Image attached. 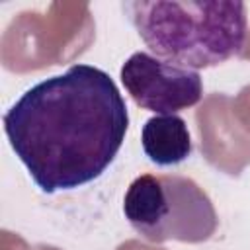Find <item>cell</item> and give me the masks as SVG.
<instances>
[{
	"label": "cell",
	"mask_w": 250,
	"mask_h": 250,
	"mask_svg": "<svg viewBox=\"0 0 250 250\" xmlns=\"http://www.w3.org/2000/svg\"><path fill=\"white\" fill-rule=\"evenodd\" d=\"M2 121L14 154L51 195L90 184L109 168L129 111L105 70L78 62L27 88Z\"/></svg>",
	"instance_id": "cell-1"
},
{
	"label": "cell",
	"mask_w": 250,
	"mask_h": 250,
	"mask_svg": "<svg viewBox=\"0 0 250 250\" xmlns=\"http://www.w3.org/2000/svg\"><path fill=\"white\" fill-rule=\"evenodd\" d=\"M150 53L199 70L227 62L244 49L248 16L232 0H133L121 4Z\"/></svg>",
	"instance_id": "cell-2"
},
{
	"label": "cell",
	"mask_w": 250,
	"mask_h": 250,
	"mask_svg": "<svg viewBox=\"0 0 250 250\" xmlns=\"http://www.w3.org/2000/svg\"><path fill=\"white\" fill-rule=\"evenodd\" d=\"M127 223L143 238L162 244L178 240L199 244L219 225L209 195L191 178L178 174H141L123 197Z\"/></svg>",
	"instance_id": "cell-3"
},
{
	"label": "cell",
	"mask_w": 250,
	"mask_h": 250,
	"mask_svg": "<svg viewBox=\"0 0 250 250\" xmlns=\"http://www.w3.org/2000/svg\"><path fill=\"white\" fill-rule=\"evenodd\" d=\"M131 100L156 115H176L203 98V80L197 70L166 62L150 53H133L119 70Z\"/></svg>",
	"instance_id": "cell-4"
},
{
	"label": "cell",
	"mask_w": 250,
	"mask_h": 250,
	"mask_svg": "<svg viewBox=\"0 0 250 250\" xmlns=\"http://www.w3.org/2000/svg\"><path fill=\"white\" fill-rule=\"evenodd\" d=\"M145 156L156 166H176L191 154V137L180 115H152L141 131Z\"/></svg>",
	"instance_id": "cell-5"
}]
</instances>
